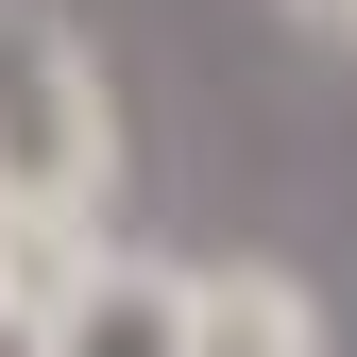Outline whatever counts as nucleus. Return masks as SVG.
I'll return each mask as SVG.
<instances>
[{"instance_id":"nucleus-1","label":"nucleus","mask_w":357,"mask_h":357,"mask_svg":"<svg viewBox=\"0 0 357 357\" xmlns=\"http://www.w3.org/2000/svg\"><path fill=\"white\" fill-rule=\"evenodd\" d=\"M0 221L119 238V85L52 0H0Z\"/></svg>"},{"instance_id":"nucleus-2","label":"nucleus","mask_w":357,"mask_h":357,"mask_svg":"<svg viewBox=\"0 0 357 357\" xmlns=\"http://www.w3.org/2000/svg\"><path fill=\"white\" fill-rule=\"evenodd\" d=\"M17 357H188V255L102 238V255H85V289H68Z\"/></svg>"},{"instance_id":"nucleus-3","label":"nucleus","mask_w":357,"mask_h":357,"mask_svg":"<svg viewBox=\"0 0 357 357\" xmlns=\"http://www.w3.org/2000/svg\"><path fill=\"white\" fill-rule=\"evenodd\" d=\"M188 357H340L289 255H188Z\"/></svg>"},{"instance_id":"nucleus-4","label":"nucleus","mask_w":357,"mask_h":357,"mask_svg":"<svg viewBox=\"0 0 357 357\" xmlns=\"http://www.w3.org/2000/svg\"><path fill=\"white\" fill-rule=\"evenodd\" d=\"M85 255H102V238H68V221H0V357L85 289Z\"/></svg>"},{"instance_id":"nucleus-5","label":"nucleus","mask_w":357,"mask_h":357,"mask_svg":"<svg viewBox=\"0 0 357 357\" xmlns=\"http://www.w3.org/2000/svg\"><path fill=\"white\" fill-rule=\"evenodd\" d=\"M289 34H324V52H357V0H289Z\"/></svg>"}]
</instances>
